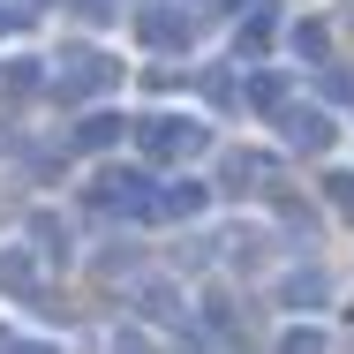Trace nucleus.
Listing matches in <instances>:
<instances>
[{
  "instance_id": "1",
  "label": "nucleus",
  "mask_w": 354,
  "mask_h": 354,
  "mask_svg": "<svg viewBox=\"0 0 354 354\" xmlns=\"http://www.w3.org/2000/svg\"><path fill=\"white\" fill-rule=\"evenodd\" d=\"M136 136H143L151 158H189V151H204V121L196 113H151Z\"/></svg>"
},
{
  "instance_id": "2",
  "label": "nucleus",
  "mask_w": 354,
  "mask_h": 354,
  "mask_svg": "<svg viewBox=\"0 0 354 354\" xmlns=\"http://www.w3.org/2000/svg\"><path fill=\"white\" fill-rule=\"evenodd\" d=\"M279 136H286V151H332V143H339V121L317 113V106H301V113L286 106V113H279Z\"/></svg>"
},
{
  "instance_id": "3",
  "label": "nucleus",
  "mask_w": 354,
  "mask_h": 354,
  "mask_svg": "<svg viewBox=\"0 0 354 354\" xmlns=\"http://www.w3.org/2000/svg\"><path fill=\"white\" fill-rule=\"evenodd\" d=\"M113 75H121V68H106L98 46H83V53H68V68L53 75V83H61V91H98V83H113Z\"/></svg>"
},
{
  "instance_id": "4",
  "label": "nucleus",
  "mask_w": 354,
  "mask_h": 354,
  "mask_svg": "<svg viewBox=\"0 0 354 354\" xmlns=\"http://www.w3.org/2000/svg\"><path fill=\"white\" fill-rule=\"evenodd\" d=\"M91 129H75V143L83 151H98V143H121V129H129V113H83Z\"/></svg>"
},
{
  "instance_id": "5",
  "label": "nucleus",
  "mask_w": 354,
  "mask_h": 354,
  "mask_svg": "<svg viewBox=\"0 0 354 354\" xmlns=\"http://www.w3.org/2000/svg\"><path fill=\"white\" fill-rule=\"evenodd\" d=\"M286 309H324V272H301V279H286Z\"/></svg>"
},
{
  "instance_id": "6",
  "label": "nucleus",
  "mask_w": 354,
  "mask_h": 354,
  "mask_svg": "<svg viewBox=\"0 0 354 354\" xmlns=\"http://www.w3.org/2000/svg\"><path fill=\"white\" fill-rule=\"evenodd\" d=\"M106 354H158V339L143 324H121V332H106Z\"/></svg>"
},
{
  "instance_id": "7",
  "label": "nucleus",
  "mask_w": 354,
  "mask_h": 354,
  "mask_svg": "<svg viewBox=\"0 0 354 354\" xmlns=\"http://www.w3.org/2000/svg\"><path fill=\"white\" fill-rule=\"evenodd\" d=\"M0 354H61V339H38V332H8L0 324Z\"/></svg>"
},
{
  "instance_id": "8",
  "label": "nucleus",
  "mask_w": 354,
  "mask_h": 354,
  "mask_svg": "<svg viewBox=\"0 0 354 354\" xmlns=\"http://www.w3.org/2000/svg\"><path fill=\"white\" fill-rule=\"evenodd\" d=\"M279 354H324V332L301 324V332H286V339H279Z\"/></svg>"
},
{
  "instance_id": "9",
  "label": "nucleus",
  "mask_w": 354,
  "mask_h": 354,
  "mask_svg": "<svg viewBox=\"0 0 354 354\" xmlns=\"http://www.w3.org/2000/svg\"><path fill=\"white\" fill-rule=\"evenodd\" d=\"M324 196H332L339 212H354V174H332V181H324Z\"/></svg>"
}]
</instances>
